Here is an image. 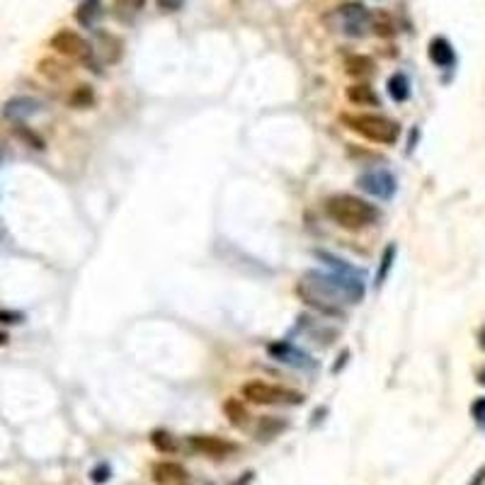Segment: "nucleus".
Returning a JSON list of instances; mask_svg holds the SVG:
<instances>
[{"mask_svg":"<svg viewBox=\"0 0 485 485\" xmlns=\"http://www.w3.org/2000/svg\"><path fill=\"white\" fill-rule=\"evenodd\" d=\"M296 294L306 306L323 315H342L345 304H359L364 299L361 274H335L311 269L296 284Z\"/></svg>","mask_w":485,"mask_h":485,"instance_id":"1","label":"nucleus"},{"mask_svg":"<svg viewBox=\"0 0 485 485\" xmlns=\"http://www.w3.org/2000/svg\"><path fill=\"white\" fill-rule=\"evenodd\" d=\"M325 214L347 231H361L379 218V209L355 194H335L325 202Z\"/></svg>","mask_w":485,"mask_h":485,"instance_id":"2","label":"nucleus"},{"mask_svg":"<svg viewBox=\"0 0 485 485\" xmlns=\"http://www.w3.org/2000/svg\"><path fill=\"white\" fill-rule=\"evenodd\" d=\"M342 121L347 124V129H352L355 134L364 136V139L374 141V144H396L401 136V126L393 119L381 114H345Z\"/></svg>","mask_w":485,"mask_h":485,"instance_id":"3","label":"nucleus"},{"mask_svg":"<svg viewBox=\"0 0 485 485\" xmlns=\"http://www.w3.org/2000/svg\"><path fill=\"white\" fill-rule=\"evenodd\" d=\"M243 398L255 403V405H301L304 403V393L264 384V381H250V384H245Z\"/></svg>","mask_w":485,"mask_h":485,"instance_id":"4","label":"nucleus"},{"mask_svg":"<svg viewBox=\"0 0 485 485\" xmlns=\"http://www.w3.org/2000/svg\"><path fill=\"white\" fill-rule=\"evenodd\" d=\"M51 49L56 54L66 56V59H73V61H85L88 64L93 59V49L90 44L80 37L78 32H70V29H61L51 37Z\"/></svg>","mask_w":485,"mask_h":485,"instance_id":"5","label":"nucleus"},{"mask_svg":"<svg viewBox=\"0 0 485 485\" xmlns=\"http://www.w3.org/2000/svg\"><path fill=\"white\" fill-rule=\"evenodd\" d=\"M342 20V32L350 37H364L366 29H371V15L361 3H347L338 8Z\"/></svg>","mask_w":485,"mask_h":485,"instance_id":"6","label":"nucleus"},{"mask_svg":"<svg viewBox=\"0 0 485 485\" xmlns=\"http://www.w3.org/2000/svg\"><path fill=\"white\" fill-rule=\"evenodd\" d=\"M357 185H359L364 192L374 194V197H379V199H391L393 194H396V190H398L396 177H393L388 170H384V167H379V170H369V172H364V175H359Z\"/></svg>","mask_w":485,"mask_h":485,"instance_id":"7","label":"nucleus"},{"mask_svg":"<svg viewBox=\"0 0 485 485\" xmlns=\"http://www.w3.org/2000/svg\"><path fill=\"white\" fill-rule=\"evenodd\" d=\"M190 447L197 454H202V456H211V458H226L238 452V444L226 442V439L214 435H194L190 437Z\"/></svg>","mask_w":485,"mask_h":485,"instance_id":"8","label":"nucleus"},{"mask_svg":"<svg viewBox=\"0 0 485 485\" xmlns=\"http://www.w3.org/2000/svg\"><path fill=\"white\" fill-rule=\"evenodd\" d=\"M269 355L274 357L277 361H282V364H289V366H296V369H311V366L315 364L313 359H311L308 355H306L304 350H299L296 345H291V342H272V345L267 347Z\"/></svg>","mask_w":485,"mask_h":485,"instance_id":"9","label":"nucleus"},{"mask_svg":"<svg viewBox=\"0 0 485 485\" xmlns=\"http://www.w3.org/2000/svg\"><path fill=\"white\" fill-rule=\"evenodd\" d=\"M42 110V102L34 97H13L3 105V117L13 121H24Z\"/></svg>","mask_w":485,"mask_h":485,"instance_id":"10","label":"nucleus"},{"mask_svg":"<svg viewBox=\"0 0 485 485\" xmlns=\"http://www.w3.org/2000/svg\"><path fill=\"white\" fill-rule=\"evenodd\" d=\"M187 476H190V473H187L180 463L161 461L153 466V481L158 485H190L187 483Z\"/></svg>","mask_w":485,"mask_h":485,"instance_id":"11","label":"nucleus"},{"mask_svg":"<svg viewBox=\"0 0 485 485\" xmlns=\"http://www.w3.org/2000/svg\"><path fill=\"white\" fill-rule=\"evenodd\" d=\"M427 54H430L432 64L439 66V68H449V66H454V61H456V54H454L452 44H449L444 37H435V39H432L430 49H427Z\"/></svg>","mask_w":485,"mask_h":485,"instance_id":"12","label":"nucleus"},{"mask_svg":"<svg viewBox=\"0 0 485 485\" xmlns=\"http://www.w3.org/2000/svg\"><path fill=\"white\" fill-rule=\"evenodd\" d=\"M347 100L357 107H376L379 105V95L374 93L369 83H355L347 88Z\"/></svg>","mask_w":485,"mask_h":485,"instance_id":"13","label":"nucleus"},{"mask_svg":"<svg viewBox=\"0 0 485 485\" xmlns=\"http://www.w3.org/2000/svg\"><path fill=\"white\" fill-rule=\"evenodd\" d=\"M345 70L352 78H366V75L374 73V59H369L364 54H355L345 61Z\"/></svg>","mask_w":485,"mask_h":485,"instance_id":"14","label":"nucleus"},{"mask_svg":"<svg viewBox=\"0 0 485 485\" xmlns=\"http://www.w3.org/2000/svg\"><path fill=\"white\" fill-rule=\"evenodd\" d=\"M386 88H388V95L393 97V102H405L408 97H410V80L403 73H393L391 78H388Z\"/></svg>","mask_w":485,"mask_h":485,"instance_id":"15","label":"nucleus"},{"mask_svg":"<svg viewBox=\"0 0 485 485\" xmlns=\"http://www.w3.org/2000/svg\"><path fill=\"white\" fill-rule=\"evenodd\" d=\"M100 0H83L75 10V20H78L83 27H93L95 20L100 17Z\"/></svg>","mask_w":485,"mask_h":485,"instance_id":"16","label":"nucleus"},{"mask_svg":"<svg viewBox=\"0 0 485 485\" xmlns=\"http://www.w3.org/2000/svg\"><path fill=\"white\" fill-rule=\"evenodd\" d=\"M371 29H374V32L379 34V37H384V39L393 37V34L398 32L396 20H393L388 13H384V10H381V13H376V15H371Z\"/></svg>","mask_w":485,"mask_h":485,"instance_id":"17","label":"nucleus"},{"mask_svg":"<svg viewBox=\"0 0 485 485\" xmlns=\"http://www.w3.org/2000/svg\"><path fill=\"white\" fill-rule=\"evenodd\" d=\"M223 412H226V417L231 420L233 427H243L245 422H248V410H245V405L238 398H228V401L223 403Z\"/></svg>","mask_w":485,"mask_h":485,"instance_id":"18","label":"nucleus"},{"mask_svg":"<svg viewBox=\"0 0 485 485\" xmlns=\"http://www.w3.org/2000/svg\"><path fill=\"white\" fill-rule=\"evenodd\" d=\"M284 427H287V422L279 420V417H262L258 425V439H262V442L264 439H274Z\"/></svg>","mask_w":485,"mask_h":485,"instance_id":"19","label":"nucleus"},{"mask_svg":"<svg viewBox=\"0 0 485 485\" xmlns=\"http://www.w3.org/2000/svg\"><path fill=\"white\" fill-rule=\"evenodd\" d=\"M15 136H17L20 141H24V144H27L29 148H37V151H42V148L47 146V144H44V139L37 134V131H32L29 126L20 124V121L15 124Z\"/></svg>","mask_w":485,"mask_h":485,"instance_id":"20","label":"nucleus"},{"mask_svg":"<svg viewBox=\"0 0 485 485\" xmlns=\"http://www.w3.org/2000/svg\"><path fill=\"white\" fill-rule=\"evenodd\" d=\"M393 260H396V245H386L384 255H381V264H379V272H376V287H381V284L386 282L388 272H391L393 267Z\"/></svg>","mask_w":485,"mask_h":485,"instance_id":"21","label":"nucleus"},{"mask_svg":"<svg viewBox=\"0 0 485 485\" xmlns=\"http://www.w3.org/2000/svg\"><path fill=\"white\" fill-rule=\"evenodd\" d=\"M151 444L161 454H172L177 449L175 439H172L170 432H165V430H156V432H153V435H151Z\"/></svg>","mask_w":485,"mask_h":485,"instance_id":"22","label":"nucleus"},{"mask_svg":"<svg viewBox=\"0 0 485 485\" xmlns=\"http://www.w3.org/2000/svg\"><path fill=\"white\" fill-rule=\"evenodd\" d=\"M93 100H95V95H93V90L88 88V85H78V88L70 93L68 97V102L73 107H78V110H85V107H90L93 105Z\"/></svg>","mask_w":485,"mask_h":485,"instance_id":"23","label":"nucleus"},{"mask_svg":"<svg viewBox=\"0 0 485 485\" xmlns=\"http://www.w3.org/2000/svg\"><path fill=\"white\" fill-rule=\"evenodd\" d=\"M39 70L51 80H61L68 75V70H64V66H59L56 61H42V64H39Z\"/></svg>","mask_w":485,"mask_h":485,"instance_id":"24","label":"nucleus"},{"mask_svg":"<svg viewBox=\"0 0 485 485\" xmlns=\"http://www.w3.org/2000/svg\"><path fill=\"white\" fill-rule=\"evenodd\" d=\"M471 415H473V420H476L478 425L485 427V398H478V401H473Z\"/></svg>","mask_w":485,"mask_h":485,"instance_id":"25","label":"nucleus"},{"mask_svg":"<svg viewBox=\"0 0 485 485\" xmlns=\"http://www.w3.org/2000/svg\"><path fill=\"white\" fill-rule=\"evenodd\" d=\"M156 3H158V8H161L163 13H175V10L182 8V3H185V0H156Z\"/></svg>","mask_w":485,"mask_h":485,"instance_id":"26","label":"nucleus"},{"mask_svg":"<svg viewBox=\"0 0 485 485\" xmlns=\"http://www.w3.org/2000/svg\"><path fill=\"white\" fill-rule=\"evenodd\" d=\"M110 466H105V463H102V466H97L95 471H93V481L95 483H105L107 478H110Z\"/></svg>","mask_w":485,"mask_h":485,"instance_id":"27","label":"nucleus"},{"mask_svg":"<svg viewBox=\"0 0 485 485\" xmlns=\"http://www.w3.org/2000/svg\"><path fill=\"white\" fill-rule=\"evenodd\" d=\"M117 3L121 5V8H129V10H141L144 8L146 0H117Z\"/></svg>","mask_w":485,"mask_h":485,"instance_id":"28","label":"nucleus"},{"mask_svg":"<svg viewBox=\"0 0 485 485\" xmlns=\"http://www.w3.org/2000/svg\"><path fill=\"white\" fill-rule=\"evenodd\" d=\"M483 483H485V466L478 468L476 476L471 478V483H468V485H483Z\"/></svg>","mask_w":485,"mask_h":485,"instance_id":"29","label":"nucleus"},{"mask_svg":"<svg viewBox=\"0 0 485 485\" xmlns=\"http://www.w3.org/2000/svg\"><path fill=\"white\" fill-rule=\"evenodd\" d=\"M478 345H481V350H485V328L481 330V335H478Z\"/></svg>","mask_w":485,"mask_h":485,"instance_id":"30","label":"nucleus"},{"mask_svg":"<svg viewBox=\"0 0 485 485\" xmlns=\"http://www.w3.org/2000/svg\"><path fill=\"white\" fill-rule=\"evenodd\" d=\"M478 384L485 386V369H481V374H478Z\"/></svg>","mask_w":485,"mask_h":485,"instance_id":"31","label":"nucleus"}]
</instances>
